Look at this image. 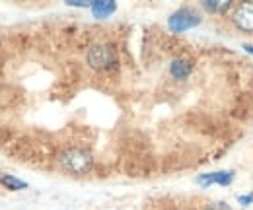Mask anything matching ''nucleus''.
Instances as JSON below:
<instances>
[{"instance_id":"obj_1","label":"nucleus","mask_w":253,"mask_h":210,"mask_svg":"<svg viewBox=\"0 0 253 210\" xmlns=\"http://www.w3.org/2000/svg\"><path fill=\"white\" fill-rule=\"evenodd\" d=\"M59 166L66 173L72 175H86L94 168V158L92 154L84 148H66L59 154Z\"/></svg>"},{"instance_id":"obj_2","label":"nucleus","mask_w":253,"mask_h":210,"mask_svg":"<svg viewBox=\"0 0 253 210\" xmlns=\"http://www.w3.org/2000/svg\"><path fill=\"white\" fill-rule=\"evenodd\" d=\"M86 62L94 70H113V68H117L119 59H117L115 49L109 43H94L88 47Z\"/></svg>"},{"instance_id":"obj_3","label":"nucleus","mask_w":253,"mask_h":210,"mask_svg":"<svg viewBox=\"0 0 253 210\" xmlns=\"http://www.w3.org/2000/svg\"><path fill=\"white\" fill-rule=\"evenodd\" d=\"M199 24H201V14L197 10L189 8V6L179 8L177 12H173L168 18V28L173 33H183V31L191 30V28H195Z\"/></svg>"},{"instance_id":"obj_4","label":"nucleus","mask_w":253,"mask_h":210,"mask_svg":"<svg viewBox=\"0 0 253 210\" xmlns=\"http://www.w3.org/2000/svg\"><path fill=\"white\" fill-rule=\"evenodd\" d=\"M232 22L242 31L253 33V2H244V4L236 6V10L232 14Z\"/></svg>"},{"instance_id":"obj_5","label":"nucleus","mask_w":253,"mask_h":210,"mask_svg":"<svg viewBox=\"0 0 253 210\" xmlns=\"http://www.w3.org/2000/svg\"><path fill=\"white\" fill-rule=\"evenodd\" d=\"M234 181V171H212V173H203L197 177V183L201 187H211V185H230Z\"/></svg>"},{"instance_id":"obj_6","label":"nucleus","mask_w":253,"mask_h":210,"mask_svg":"<svg viewBox=\"0 0 253 210\" xmlns=\"http://www.w3.org/2000/svg\"><path fill=\"white\" fill-rule=\"evenodd\" d=\"M193 72V62L189 59H175L169 64V76L173 80H187Z\"/></svg>"},{"instance_id":"obj_7","label":"nucleus","mask_w":253,"mask_h":210,"mask_svg":"<svg viewBox=\"0 0 253 210\" xmlns=\"http://www.w3.org/2000/svg\"><path fill=\"white\" fill-rule=\"evenodd\" d=\"M90 10H92V14L97 20H105V18H109L117 10V4L113 0H94Z\"/></svg>"},{"instance_id":"obj_8","label":"nucleus","mask_w":253,"mask_h":210,"mask_svg":"<svg viewBox=\"0 0 253 210\" xmlns=\"http://www.w3.org/2000/svg\"><path fill=\"white\" fill-rule=\"evenodd\" d=\"M0 185L6 187V189H10V191H24V189H28V183L26 181L18 179V177H14L10 173H2L0 175Z\"/></svg>"},{"instance_id":"obj_9","label":"nucleus","mask_w":253,"mask_h":210,"mask_svg":"<svg viewBox=\"0 0 253 210\" xmlns=\"http://www.w3.org/2000/svg\"><path fill=\"white\" fill-rule=\"evenodd\" d=\"M230 2L228 0H205L203 2V8H207L209 12H214V14H224L230 10Z\"/></svg>"},{"instance_id":"obj_10","label":"nucleus","mask_w":253,"mask_h":210,"mask_svg":"<svg viewBox=\"0 0 253 210\" xmlns=\"http://www.w3.org/2000/svg\"><path fill=\"white\" fill-rule=\"evenodd\" d=\"M205 210H232V209H230V205H228V203H224V201H216V203L207 205V209Z\"/></svg>"},{"instance_id":"obj_11","label":"nucleus","mask_w":253,"mask_h":210,"mask_svg":"<svg viewBox=\"0 0 253 210\" xmlns=\"http://www.w3.org/2000/svg\"><path fill=\"white\" fill-rule=\"evenodd\" d=\"M238 203H240L242 207H250V205H253V191L252 193H248V195H240V197H238Z\"/></svg>"},{"instance_id":"obj_12","label":"nucleus","mask_w":253,"mask_h":210,"mask_svg":"<svg viewBox=\"0 0 253 210\" xmlns=\"http://www.w3.org/2000/svg\"><path fill=\"white\" fill-rule=\"evenodd\" d=\"M244 49H246L250 55H253V45H248V43H244Z\"/></svg>"}]
</instances>
